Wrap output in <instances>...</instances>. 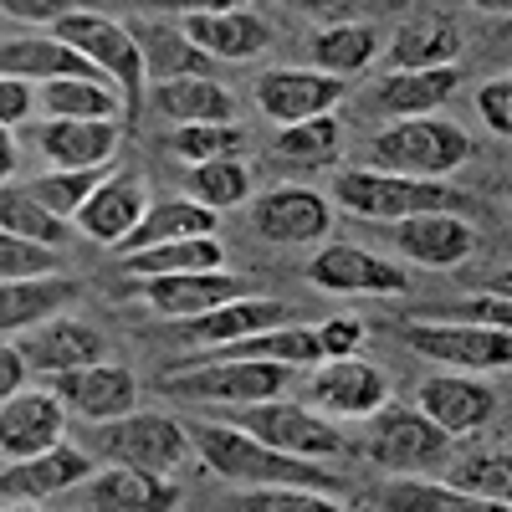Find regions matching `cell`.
<instances>
[{"label":"cell","instance_id":"6da1fadb","mask_svg":"<svg viewBox=\"0 0 512 512\" xmlns=\"http://www.w3.org/2000/svg\"><path fill=\"white\" fill-rule=\"evenodd\" d=\"M190 441H195V456L221 472L226 482H241L251 492H267V487H297V492H333L338 477L323 472L318 461H297V456H282L262 441H251L236 425H190Z\"/></svg>","mask_w":512,"mask_h":512},{"label":"cell","instance_id":"7a4b0ae2","mask_svg":"<svg viewBox=\"0 0 512 512\" xmlns=\"http://www.w3.org/2000/svg\"><path fill=\"white\" fill-rule=\"evenodd\" d=\"M98 456L108 466H134V472L169 482L195 461V441H190V425L169 415H123L98 425Z\"/></svg>","mask_w":512,"mask_h":512},{"label":"cell","instance_id":"3957f363","mask_svg":"<svg viewBox=\"0 0 512 512\" xmlns=\"http://www.w3.org/2000/svg\"><path fill=\"white\" fill-rule=\"evenodd\" d=\"M466 154H472V139L441 118H405L374 139V169L405 180H441Z\"/></svg>","mask_w":512,"mask_h":512},{"label":"cell","instance_id":"277c9868","mask_svg":"<svg viewBox=\"0 0 512 512\" xmlns=\"http://www.w3.org/2000/svg\"><path fill=\"white\" fill-rule=\"evenodd\" d=\"M292 374H297V369L262 364V359H210V364H200V369L169 374L164 390L180 395V400H216V405L251 410V405L277 400L287 384H292Z\"/></svg>","mask_w":512,"mask_h":512},{"label":"cell","instance_id":"5b68a950","mask_svg":"<svg viewBox=\"0 0 512 512\" xmlns=\"http://www.w3.org/2000/svg\"><path fill=\"white\" fill-rule=\"evenodd\" d=\"M338 205L369 221H415V216H441L456 205V190L436 180H405V175H379V169H349L338 175Z\"/></svg>","mask_w":512,"mask_h":512},{"label":"cell","instance_id":"8992f818","mask_svg":"<svg viewBox=\"0 0 512 512\" xmlns=\"http://www.w3.org/2000/svg\"><path fill=\"white\" fill-rule=\"evenodd\" d=\"M236 431H246L251 441H262L282 456H297V461H328V456L349 451L328 415H318L313 405H292V400H267V405L236 410Z\"/></svg>","mask_w":512,"mask_h":512},{"label":"cell","instance_id":"52a82bcc","mask_svg":"<svg viewBox=\"0 0 512 512\" xmlns=\"http://www.w3.org/2000/svg\"><path fill=\"white\" fill-rule=\"evenodd\" d=\"M52 36L62 41V47H72L77 57H88L113 88L128 98V103H139V88H144V57H139V41L128 26L98 16V11H67Z\"/></svg>","mask_w":512,"mask_h":512},{"label":"cell","instance_id":"ba28073f","mask_svg":"<svg viewBox=\"0 0 512 512\" xmlns=\"http://www.w3.org/2000/svg\"><path fill=\"white\" fill-rule=\"evenodd\" d=\"M400 338L420 359H436V364H446L456 374L507 369L512 364V333L477 328V323H405Z\"/></svg>","mask_w":512,"mask_h":512},{"label":"cell","instance_id":"9c48e42d","mask_svg":"<svg viewBox=\"0 0 512 512\" xmlns=\"http://www.w3.org/2000/svg\"><path fill=\"white\" fill-rule=\"evenodd\" d=\"M369 461L420 477L451 461V436L420 410H379L374 431H369Z\"/></svg>","mask_w":512,"mask_h":512},{"label":"cell","instance_id":"30bf717a","mask_svg":"<svg viewBox=\"0 0 512 512\" xmlns=\"http://www.w3.org/2000/svg\"><path fill=\"white\" fill-rule=\"evenodd\" d=\"M52 395L62 400V410L93 420V425H108V420H123L134 415V400H139V384L123 364H93V369H72V374H57L52 379Z\"/></svg>","mask_w":512,"mask_h":512},{"label":"cell","instance_id":"8fae6325","mask_svg":"<svg viewBox=\"0 0 512 512\" xmlns=\"http://www.w3.org/2000/svg\"><path fill=\"white\" fill-rule=\"evenodd\" d=\"M313 410L318 415H349V420H364V415H379L384 400H390V379H384L374 364L364 359H328L313 369Z\"/></svg>","mask_w":512,"mask_h":512},{"label":"cell","instance_id":"7c38bea8","mask_svg":"<svg viewBox=\"0 0 512 512\" xmlns=\"http://www.w3.org/2000/svg\"><path fill=\"white\" fill-rule=\"evenodd\" d=\"M16 354L26 359V369L57 379V374H72V369L103 364L108 344H103V333L88 328V323H77V318H52V323H41V328L21 333Z\"/></svg>","mask_w":512,"mask_h":512},{"label":"cell","instance_id":"4fadbf2b","mask_svg":"<svg viewBox=\"0 0 512 512\" xmlns=\"http://www.w3.org/2000/svg\"><path fill=\"white\" fill-rule=\"evenodd\" d=\"M67 410L52 390H21L16 400L0 405V456L6 461H31L41 451L62 446Z\"/></svg>","mask_w":512,"mask_h":512},{"label":"cell","instance_id":"5bb4252c","mask_svg":"<svg viewBox=\"0 0 512 512\" xmlns=\"http://www.w3.org/2000/svg\"><path fill=\"white\" fill-rule=\"evenodd\" d=\"M256 98H262V108L292 128V123H313L323 118L338 98H344V82L328 77V72H292V67H277L267 72L262 82H256Z\"/></svg>","mask_w":512,"mask_h":512},{"label":"cell","instance_id":"9a60e30c","mask_svg":"<svg viewBox=\"0 0 512 512\" xmlns=\"http://www.w3.org/2000/svg\"><path fill=\"white\" fill-rule=\"evenodd\" d=\"M180 31L190 36V47L205 52L210 62L216 57L241 62V57H256V52L272 47V26L256 11H185Z\"/></svg>","mask_w":512,"mask_h":512},{"label":"cell","instance_id":"2e32d148","mask_svg":"<svg viewBox=\"0 0 512 512\" xmlns=\"http://www.w3.org/2000/svg\"><path fill=\"white\" fill-rule=\"evenodd\" d=\"M415 410L425 420H436L446 436H461V431H477V425L492 420V390L487 384H477L472 374H431V379H420V390H415Z\"/></svg>","mask_w":512,"mask_h":512},{"label":"cell","instance_id":"e0dca14e","mask_svg":"<svg viewBox=\"0 0 512 512\" xmlns=\"http://www.w3.org/2000/svg\"><path fill=\"white\" fill-rule=\"evenodd\" d=\"M144 297L149 308L164 313V318H205L226 303H241L246 297V277L236 272H195V277H159V282H144Z\"/></svg>","mask_w":512,"mask_h":512},{"label":"cell","instance_id":"ac0fdd59","mask_svg":"<svg viewBox=\"0 0 512 512\" xmlns=\"http://www.w3.org/2000/svg\"><path fill=\"white\" fill-rule=\"evenodd\" d=\"M93 477V461L82 456L77 446H52V451H41L31 461H11L6 472H0V497L6 502H41V497H52V492H67L72 482H88Z\"/></svg>","mask_w":512,"mask_h":512},{"label":"cell","instance_id":"d6986e66","mask_svg":"<svg viewBox=\"0 0 512 512\" xmlns=\"http://www.w3.org/2000/svg\"><path fill=\"white\" fill-rule=\"evenodd\" d=\"M308 277L323 292H405L410 287V277L395 262H379L374 251H359V246H323L313 256Z\"/></svg>","mask_w":512,"mask_h":512},{"label":"cell","instance_id":"ffe728a7","mask_svg":"<svg viewBox=\"0 0 512 512\" xmlns=\"http://www.w3.org/2000/svg\"><path fill=\"white\" fill-rule=\"evenodd\" d=\"M282 318H287V308L277 303V297H241V303H226V308L205 313V318L180 323V338H185V344L236 349V344H246V338H256V333L282 328Z\"/></svg>","mask_w":512,"mask_h":512},{"label":"cell","instance_id":"44dd1931","mask_svg":"<svg viewBox=\"0 0 512 512\" xmlns=\"http://www.w3.org/2000/svg\"><path fill=\"white\" fill-rule=\"evenodd\" d=\"M456 57H461V26L441 11L410 16L395 31V47H390L395 72H436V67H451Z\"/></svg>","mask_w":512,"mask_h":512},{"label":"cell","instance_id":"7402d4cb","mask_svg":"<svg viewBox=\"0 0 512 512\" xmlns=\"http://www.w3.org/2000/svg\"><path fill=\"white\" fill-rule=\"evenodd\" d=\"M77 297L72 277H36V282H0V338L31 333L41 323L62 318V308Z\"/></svg>","mask_w":512,"mask_h":512},{"label":"cell","instance_id":"603a6c76","mask_svg":"<svg viewBox=\"0 0 512 512\" xmlns=\"http://www.w3.org/2000/svg\"><path fill=\"white\" fill-rule=\"evenodd\" d=\"M395 246L410 256V262H420V267H456V262H466V256L477 251V231L466 221H456L451 210H441V216L400 221Z\"/></svg>","mask_w":512,"mask_h":512},{"label":"cell","instance_id":"cb8c5ba5","mask_svg":"<svg viewBox=\"0 0 512 512\" xmlns=\"http://www.w3.org/2000/svg\"><path fill=\"white\" fill-rule=\"evenodd\" d=\"M0 77H16V82H62V77H77V82H93L103 77L88 57H77L72 47H62L57 36H21L11 47H0Z\"/></svg>","mask_w":512,"mask_h":512},{"label":"cell","instance_id":"d4e9b609","mask_svg":"<svg viewBox=\"0 0 512 512\" xmlns=\"http://www.w3.org/2000/svg\"><path fill=\"white\" fill-rule=\"evenodd\" d=\"M256 231L267 241H313L328 231V200L313 195V190H297V185H282L272 195L256 200Z\"/></svg>","mask_w":512,"mask_h":512},{"label":"cell","instance_id":"484cf974","mask_svg":"<svg viewBox=\"0 0 512 512\" xmlns=\"http://www.w3.org/2000/svg\"><path fill=\"white\" fill-rule=\"evenodd\" d=\"M180 487L134 472V466H103L93 472V512H175Z\"/></svg>","mask_w":512,"mask_h":512},{"label":"cell","instance_id":"4316f807","mask_svg":"<svg viewBox=\"0 0 512 512\" xmlns=\"http://www.w3.org/2000/svg\"><path fill=\"white\" fill-rule=\"evenodd\" d=\"M41 149H47L52 169H108L118 154V123H67L52 118L41 128Z\"/></svg>","mask_w":512,"mask_h":512},{"label":"cell","instance_id":"83f0119b","mask_svg":"<svg viewBox=\"0 0 512 512\" xmlns=\"http://www.w3.org/2000/svg\"><path fill=\"white\" fill-rule=\"evenodd\" d=\"M190 236H216V210H205L200 200H164L144 210V221L118 241V256H139L164 241H190Z\"/></svg>","mask_w":512,"mask_h":512},{"label":"cell","instance_id":"f1b7e54d","mask_svg":"<svg viewBox=\"0 0 512 512\" xmlns=\"http://www.w3.org/2000/svg\"><path fill=\"white\" fill-rule=\"evenodd\" d=\"M139 221H144V185L134 175L103 180V190L77 210V226L88 231L93 241H108V246H118Z\"/></svg>","mask_w":512,"mask_h":512},{"label":"cell","instance_id":"f546056e","mask_svg":"<svg viewBox=\"0 0 512 512\" xmlns=\"http://www.w3.org/2000/svg\"><path fill=\"white\" fill-rule=\"evenodd\" d=\"M226 251L216 236H190V241H164V246H149L139 256H123V267L144 277V282H159V277H195V272H221Z\"/></svg>","mask_w":512,"mask_h":512},{"label":"cell","instance_id":"4dcf8cb0","mask_svg":"<svg viewBox=\"0 0 512 512\" xmlns=\"http://www.w3.org/2000/svg\"><path fill=\"white\" fill-rule=\"evenodd\" d=\"M456 82H461L456 67H436V72H390V77L379 82V93H374V108L395 113V118L405 123V118H415V113L441 108V103L456 93Z\"/></svg>","mask_w":512,"mask_h":512},{"label":"cell","instance_id":"1f68e13d","mask_svg":"<svg viewBox=\"0 0 512 512\" xmlns=\"http://www.w3.org/2000/svg\"><path fill=\"white\" fill-rule=\"evenodd\" d=\"M154 108L180 118V128H200V123H231V93L210 77H175L154 88Z\"/></svg>","mask_w":512,"mask_h":512},{"label":"cell","instance_id":"d6a6232c","mask_svg":"<svg viewBox=\"0 0 512 512\" xmlns=\"http://www.w3.org/2000/svg\"><path fill=\"white\" fill-rule=\"evenodd\" d=\"M134 41H139L144 72H154L159 82L216 72V62H210L205 52H195V47H190V36H185V31H175V26H139V31H134Z\"/></svg>","mask_w":512,"mask_h":512},{"label":"cell","instance_id":"836d02e7","mask_svg":"<svg viewBox=\"0 0 512 512\" xmlns=\"http://www.w3.org/2000/svg\"><path fill=\"white\" fill-rule=\"evenodd\" d=\"M47 113L67 118V123H118V88L108 77H93V82H77V77H62V82H47L41 93Z\"/></svg>","mask_w":512,"mask_h":512},{"label":"cell","instance_id":"e575fe53","mask_svg":"<svg viewBox=\"0 0 512 512\" xmlns=\"http://www.w3.org/2000/svg\"><path fill=\"white\" fill-rule=\"evenodd\" d=\"M384 512H512V507L415 477V482H390L384 487Z\"/></svg>","mask_w":512,"mask_h":512},{"label":"cell","instance_id":"d590c367","mask_svg":"<svg viewBox=\"0 0 512 512\" xmlns=\"http://www.w3.org/2000/svg\"><path fill=\"white\" fill-rule=\"evenodd\" d=\"M374 47H379V36H374V26H364V21L323 26V31L313 36V62H318L328 77H333V72H359V67H369Z\"/></svg>","mask_w":512,"mask_h":512},{"label":"cell","instance_id":"8d00e7d4","mask_svg":"<svg viewBox=\"0 0 512 512\" xmlns=\"http://www.w3.org/2000/svg\"><path fill=\"white\" fill-rule=\"evenodd\" d=\"M0 231L36 246H57L67 236V221H57L31 190H0Z\"/></svg>","mask_w":512,"mask_h":512},{"label":"cell","instance_id":"74e56055","mask_svg":"<svg viewBox=\"0 0 512 512\" xmlns=\"http://www.w3.org/2000/svg\"><path fill=\"white\" fill-rule=\"evenodd\" d=\"M26 190L47 205L57 221H67L103 190V169H47V175H41L36 185H26Z\"/></svg>","mask_w":512,"mask_h":512},{"label":"cell","instance_id":"f35d334b","mask_svg":"<svg viewBox=\"0 0 512 512\" xmlns=\"http://www.w3.org/2000/svg\"><path fill=\"white\" fill-rule=\"evenodd\" d=\"M451 487H456V492H472V497H487V502L512 507V456H502V451H477V456L456 461Z\"/></svg>","mask_w":512,"mask_h":512},{"label":"cell","instance_id":"ab89813d","mask_svg":"<svg viewBox=\"0 0 512 512\" xmlns=\"http://www.w3.org/2000/svg\"><path fill=\"white\" fill-rule=\"evenodd\" d=\"M338 144H344V128H338L333 113L313 118V123H292L277 134V154L282 159H303V164H323L338 154Z\"/></svg>","mask_w":512,"mask_h":512},{"label":"cell","instance_id":"60d3db41","mask_svg":"<svg viewBox=\"0 0 512 512\" xmlns=\"http://www.w3.org/2000/svg\"><path fill=\"white\" fill-rule=\"evenodd\" d=\"M175 154L200 164H216V159H236L241 154V128L236 123H200V128H175Z\"/></svg>","mask_w":512,"mask_h":512},{"label":"cell","instance_id":"b9f144b4","mask_svg":"<svg viewBox=\"0 0 512 512\" xmlns=\"http://www.w3.org/2000/svg\"><path fill=\"white\" fill-rule=\"evenodd\" d=\"M190 190L205 210H226V205H241L251 180H246V169L236 159H216V164H200L195 175H190Z\"/></svg>","mask_w":512,"mask_h":512},{"label":"cell","instance_id":"7bdbcfd3","mask_svg":"<svg viewBox=\"0 0 512 512\" xmlns=\"http://www.w3.org/2000/svg\"><path fill=\"white\" fill-rule=\"evenodd\" d=\"M36 277H57V251L0 231V282H36Z\"/></svg>","mask_w":512,"mask_h":512},{"label":"cell","instance_id":"ee69618b","mask_svg":"<svg viewBox=\"0 0 512 512\" xmlns=\"http://www.w3.org/2000/svg\"><path fill=\"white\" fill-rule=\"evenodd\" d=\"M236 512H344L328 492H297V487H267V492H246Z\"/></svg>","mask_w":512,"mask_h":512},{"label":"cell","instance_id":"f6af8a7d","mask_svg":"<svg viewBox=\"0 0 512 512\" xmlns=\"http://www.w3.org/2000/svg\"><path fill=\"white\" fill-rule=\"evenodd\" d=\"M359 344H364V323H359V318H349V313H338V318H328V323L318 328L323 364H328V359H354V354H359Z\"/></svg>","mask_w":512,"mask_h":512},{"label":"cell","instance_id":"bcb514c9","mask_svg":"<svg viewBox=\"0 0 512 512\" xmlns=\"http://www.w3.org/2000/svg\"><path fill=\"white\" fill-rule=\"evenodd\" d=\"M451 318H456V323H477V328L512 333V303H507V297H492V292H477L472 303H461Z\"/></svg>","mask_w":512,"mask_h":512},{"label":"cell","instance_id":"7dc6e473","mask_svg":"<svg viewBox=\"0 0 512 512\" xmlns=\"http://www.w3.org/2000/svg\"><path fill=\"white\" fill-rule=\"evenodd\" d=\"M477 108H482V118H487V128H492V134L512 139V77H497V82H487V88L477 93Z\"/></svg>","mask_w":512,"mask_h":512},{"label":"cell","instance_id":"c3c4849f","mask_svg":"<svg viewBox=\"0 0 512 512\" xmlns=\"http://www.w3.org/2000/svg\"><path fill=\"white\" fill-rule=\"evenodd\" d=\"M26 113H31V82L0 77V128H6V123H21Z\"/></svg>","mask_w":512,"mask_h":512},{"label":"cell","instance_id":"681fc988","mask_svg":"<svg viewBox=\"0 0 512 512\" xmlns=\"http://www.w3.org/2000/svg\"><path fill=\"white\" fill-rule=\"evenodd\" d=\"M21 390H26V359L11 344H0V405L16 400Z\"/></svg>","mask_w":512,"mask_h":512},{"label":"cell","instance_id":"f907efd6","mask_svg":"<svg viewBox=\"0 0 512 512\" xmlns=\"http://www.w3.org/2000/svg\"><path fill=\"white\" fill-rule=\"evenodd\" d=\"M11 169H16V139L6 134V128H0V180H6Z\"/></svg>","mask_w":512,"mask_h":512},{"label":"cell","instance_id":"816d5d0a","mask_svg":"<svg viewBox=\"0 0 512 512\" xmlns=\"http://www.w3.org/2000/svg\"><path fill=\"white\" fill-rule=\"evenodd\" d=\"M487 292H492V297H507V303H512V267H507V272H497V277L487 282Z\"/></svg>","mask_w":512,"mask_h":512},{"label":"cell","instance_id":"f5cc1de1","mask_svg":"<svg viewBox=\"0 0 512 512\" xmlns=\"http://www.w3.org/2000/svg\"><path fill=\"white\" fill-rule=\"evenodd\" d=\"M0 512H36V507H26V502H11V507H0Z\"/></svg>","mask_w":512,"mask_h":512}]
</instances>
